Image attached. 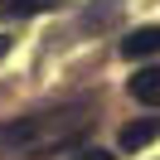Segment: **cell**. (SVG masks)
Masks as SVG:
<instances>
[{
	"label": "cell",
	"mask_w": 160,
	"mask_h": 160,
	"mask_svg": "<svg viewBox=\"0 0 160 160\" xmlns=\"http://www.w3.org/2000/svg\"><path fill=\"white\" fill-rule=\"evenodd\" d=\"M117 10H121V0H97V5H92V15L82 24H88V29H97V24H112L117 20Z\"/></svg>",
	"instance_id": "8992f818"
},
{
	"label": "cell",
	"mask_w": 160,
	"mask_h": 160,
	"mask_svg": "<svg viewBox=\"0 0 160 160\" xmlns=\"http://www.w3.org/2000/svg\"><path fill=\"white\" fill-rule=\"evenodd\" d=\"M63 0H0V20H29V15H53Z\"/></svg>",
	"instance_id": "3957f363"
},
{
	"label": "cell",
	"mask_w": 160,
	"mask_h": 160,
	"mask_svg": "<svg viewBox=\"0 0 160 160\" xmlns=\"http://www.w3.org/2000/svg\"><path fill=\"white\" fill-rule=\"evenodd\" d=\"M131 97L146 102V107H160V68H141L131 78Z\"/></svg>",
	"instance_id": "5b68a950"
},
{
	"label": "cell",
	"mask_w": 160,
	"mask_h": 160,
	"mask_svg": "<svg viewBox=\"0 0 160 160\" xmlns=\"http://www.w3.org/2000/svg\"><path fill=\"white\" fill-rule=\"evenodd\" d=\"M160 53V24H146V29H131L121 39V58H150Z\"/></svg>",
	"instance_id": "7a4b0ae2"
},
{
	"label": "cell",
	"mask_w": 160,
	"mask_h": 160,
	"mask_svg": "<svg viewBox=\"0 0 160 160\" xmlns=\"http://www.w3.org/2000/svg\"><path fill=\"white\" fill-rule=\"evenodd\" d=\"M73 160H117V155H107V150H97V146H88V150H78Z\"/></svg>",
	"instance_id": "52a82bcc"
},
{
	"label": "cell",
	"mask_w": 160,
	"mask_h": 160,
	"mask_svg": "<svg viewBox=\"0 0 160 160\" xmlns=\"http://www.w3.org/2000/svg\"><path fill=\"white\" fill-rule=\"evenodd\" d=\"M155 136H160V117L131 121V126H121V150H141V146H150Z\"/></svg>",
	"instance_id": "277c9868"
},
{
	"label": "cell",
	"mask_w": 160,
	"mask_h": 160,
	"mask_svg": "<svg viewBox=\"0 0 160 160\" xmlns=\"http://www.w3.org/2000/svg\"><path fill=\"white\" fill-rule=\"evenodd\" d=\"M5 53H10V39H5V34H0V58H5Z\"/></svg>",
	"instance_id": "ba28073f"
},
{
	"label": "cell",
	"mask_w": 160,
	"mask_h": 160,
	"mask_svg": "<svg viewBox=\"0 0 160 160\" xmlns=\"http://www.w3.org/2000/svg\"><path fill=\"white\" fill-rule=\"evenodd\" d=\"M92 126V117L82 112H39V117H20V121H5L0 126V150H53V146H68L73 136Z\"/></svg>",
	"instance_id": "6da1fadb"
}]
</instances>
